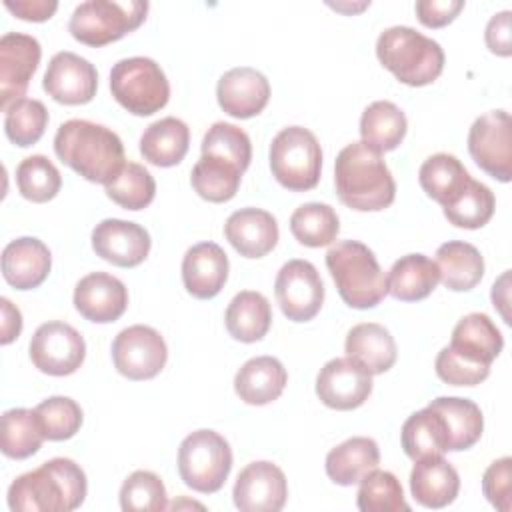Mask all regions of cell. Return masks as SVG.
<instances>
[{
  "instance_id": "6da1fadb",
  "label": "cell",
  "mask_w": 512,
  "mask_h": 512,
  "mask_svg": "<svg viewBox=\"0 0 512 512\" xmlns=\"http://www.w3.org/2000/svg\"><path fill=\"white\" fill-rule=\"evenodd\" d=\"M54 152L88 182L108 184L124 168V144L120 136L96 122L72 118L60 124L54 136Z\"/></svg>"
},
{
  "instance_id": "7a4b0ae2",
  "label": "cell",
  "mask_w": 512,
  "mask_h": 512,
  "mask_svg": "<svg viewBox=\"0 0 512 512\" xmlns=\"http://www.w3.org/2000/svg\"><path fill=\"white\" fill-rule=\"evenodd\" d=\"M84 470L70 458H52L18 476L8 488V506L14 512H70L86 498Z\"/></svg>"
},
{
  "instance_id": "3957f363",
  "label": "cell",
  "mask_w": 512,
  "mask_h": 512,
  "mask_svg": "<svg viewBox=\"0 0 512 512\" xmlns=\"http://www.w3.org/2000/svg\"><path fill=\"white\" fill-rule=\"evenodd\" d=\"M334 186L340 202L358 212L384 210L396 196V182L382 154L362 140L338 152L334 162Z\"/></svg>"
},
{
  "instance_id": "277c9868",
  "label": "cell",
  "mask_w": 512,
  "mask_h": 512,
  "mask_svg": "<svg viewBox=\"0 0 512 512\" xmlns=\"http://www.w3.org/2000/svg\"><path fill=\"white\" fill-rule=\"evenodd\" d=\"M326 266L340 298L358 310L374 308L388 294V280L374 252L358 240H340L326 252Z\"/></svg>"
},
{
  "instance_id": "5b68a950",
  "label": "cell",
  "mask_w": 512,
  "mask_h": 512,
  "mask_svg": "<svg viewBox=\"0 0 512 512\" xmlns=\"http://www.w3.org/2000/svg\"><path fill=\"white\" fill-rule=\"evenodd\" d=\"M376 56L402 84H432L444 70L442 46L410 26H390L376 40Z\"/></svg>"
},
{
  "instance_id": "8992f818",
  "label": "cell",
  "mask_w": 512,
  "mask_h": 512,
  "mask_svg": "<svg viewBox=\"0 0 512 512\" xmlns=\"http://www.w3.org/2000/svg\"><path fill=\"white\" fill-rule=\"evenodd\" d=\"M148 12L142 0H88L74 8L68 30L74 40L86 46H106L136 30Z\"/></svg>"
},
{
  "instance_id": "52a82bcc",
  "label": "cell",
  "mask_w": 512,
  "mask_h": 512,
  "mask_svg": "<svg viewBox=\"0 0 512 512\" xmlns=\"http://www.w3.org/2000/svg\"><path fill=\"white\" fill-rule=\"evenodd\" d=\"M114 100L136 116H150L162 110L170 98V84L152 58L132 56L118 60L110 70Z\"/></svg>"
},
{
  "instance_id": "ba28073f",
  "label": "cell",
  "mask_w": 512,
  "mask_h": 512,
  "mask_svg": "<svg viewBox=\"0 0 512 512\" xmlns=\"http://www.w3.org/2000/svg\"><path fill=\"white\" fill-rule=\"evenodd\" d=\"M270 170L292 192L316 188L322 172V150L316 136L304 126L282 128L270 144Z\"/></svg>"
},
{
  "instance_id": "9c48e42d",
  "label": "cell",
  "mask_w": 512,
  "mask_h": 512,
  "mask_svg": "<svg viewBox=\"0 0 512 512\" xmlns=\"http://www.w3.org/2000/svg\"><path fill=\"white\" fill-rule=\"evenodd\" d=\"M232 470V450L214 430L188 434L178 448V474L184 484L202 494L218 492Z\"/></svg>"
},
{
  "instance_id": "30bf717a",
  "label": "cell",
  "mask_w": 512,
  "mask_h": 512,
  "mask_svg": "<svg viewBox=\"0 0 512 512\" xmlns=\"http://www.w3.org/2000/svg\"><path fill=\"white\" fill-rule=\"evenodd\" d=\"M510 130V114L506 110H490L478 116L468 132V152L472 160L500 182H510L512 178Z\"/></svg>"
},
{
  "instance_id": "8fae6325",
  "label": "cell",
  "mask_w": 512,
  "mask_h": 512,
  "mask_svg": "<svg viewBox=\"0 0 512 512\" xmlns=\"http://www.w3.org/2000/svg\"><path fill=\"white\" fill-rule=\"evenodd\" d=\"M28 350L32 364L50 376L74 374L86 358V342L82 334L60 320L40 324Z\"/></svg>"
},
{
  "instance_id": "7c38bea8",
  "label": "cell",
  "mask_w": 512,
  "mask_h": 512,
  "mask_svg": "<svg viewBox=\"0 0 512 512\" xmlns=\"http://www.w3.org/2000/svg\"><path fill=\"white\" fill-rule=\"evenodd\" d=\"M112 360L116 370L128 380H150L166 366L168 348L158 330L134 324L116 334Z\"/></svg>"
},
{
  "instance_id": "4fadbf2b",
  "label": "cell",
  "mask_w": 512,
  "mask_h": 512,
  "mask_svg": "<svg viewBox=\"0 0 512 512\" xmlns=\"http://www.w3.org/2000/svg\"><path fill=\"white\" fill-rule=\"evenodd\" d=\"M276 300L284 316L292 322L312 320L324 302V284L316 266L308 260H288L274 282Z\"/></svg>"
},
{
  "instance_id": "5bb4252c",
  "label": "cell",
  "mask_w": 512,
  "mask_h": 512,
  "mask_svg": "<svg viewBox=\"0 0 512 512\" xmlns=\"http://www.w3.org/2000/svg\"><path fill=\"white\" fill-rule=\"evenodd\" d=\"M372 392V374L354 358L328 360L316 378L320 402L334 410H354L362 406Z\"/></svg>"
},
{
  "instance_id": "9a60e30c",
  "label": "cell",
  "mask_w": 512,
  "mask_h": 512,
  "mask_svg": "<svg viewBox=\"0 0 512 512\" xmlns=\"http://www.w3.org/2000/svg\"><path fill=\"white\" fill-rule=\"evenodd\" d=\"M40 42L22 32H6L0 38V106L6 110L20 100L40 64Z\"/></svg>"
},
{
  "instance_id": "2e32d148",
  "label": "cell",
  "mask_w": 512,
  "mask_h": 512,
  "mask_svg": "<svg viewBox=\"0 0 512 512\" xmlns=\"http://www.w3.org/2000/svg\"><path fill=\"white\" fill-rule=\"evenodd\" d=\"M232 496L242 512H278L286 504L288 482L276 464L258 460L240 470Z\"/></svg>"
},
{
  "instance_id": "e0dca14e",
  "label": "cell",
  "mask_w": 512,
  "mask_h": 512,
  "mask_svg": "<svg viewBox=\"0 0 512 512\" xmlns=\"http://www.w3.org/2000/svg\"><path fill=\"white\" fill-rule=\"evenodd\" d=\"M42 86L60 104H88L96 96L98 72L90 60L64 50L50 58Z\"/></svg>"
},
{
  "instance_id": "ac0fdd59",
  "label": "cell",
  "mask_w": 512,
  "mask_h": 512,
  "mask_svg": "<svg viewBox=\"0 0 512 512\" xmlns=\"http://www.w3.org/2000/svg\"><path fill=\"white\" fill-rule=\"evenodd\" d=\"M150 234L144 226L120 220L106 218L92 230V248L94 252L120 268H134L142 264L150 252Z\"/></svg>"
},
{
  "instance_id": "d6986e66",
  "label": "cell",
  "mask_w": 512,
  "mask_h": 512,
  "mask_svg": "<svg viewBox=\"0 0 512 512\" xmlns=\"http://www.w3.org/2000/svg\"><path fill=\"white\" fill-rule=\"evenodd\" d=\"M216 98L226 114L246 120L258 116L266 108L270 100V82L256 68L238 66L220 76Z\"/></svg>"
},
{
  "instance_id": "ffe728a7",
  "label": "cell",
  "mask_w": 512,
  "mask_h": 512,
  "mask_svg": "<svg viewBox=\"0 0 512 512\" xmlns=\"http://www.w3.org/2000/svg\"><path fill=\"white\" fill-rule=\"evenodd\" d=\"M74 306L90 322H116L128 308V290L108 272H90L74 288Z\"/></svg>"
},
{
  "instance_id": "44dd1931",
  "label": "cell",
  "mask_w": 512,
  "mask_h": 512,
  "mask_svg": "<svg viewBox=\"0 0 512 512\" xmlns=\"http://www.w3.org/2000/svg\"><path fill=\"white\" fill-rule=\"evenodd\" d=\"M228 256L214 242H200L182 258V282L188 294L200 300L214 298L228 280Z\"/></svg>"
},
{
  "instance_id": "7402d4cb",
  "label": "cell",
  "mask_w": 512,
  "mask_h": 512,
  "mask_svg": "<svg viewBox=\"0 0 512 512\" xmlns=\"http://www.w3.org/2000/svg\"><path fill=\"white\" fill-rule=\"evenodd\" d=\"M52 266L48 246L34 238L22 236L8 242L2 250V276L16 290H32L40 286Z\"/></svg>"
},
{
  "instance_id": "603a6c76",
  "label": "cell",
  "mask_w": 512,
  "mask_h": 512,
  "mask_svg": "<svg viewBox=\"0 0 512 512\" xmlns=\"http://www.w3.org/2000/svg\"><path fill=\"white\" fill-rule=\"evenodd\" d=\"M224 234L240 256L262 258L278 242V224L262 208H240L228 216Z\"/></svg>"
},
{
  "instance_id": "cb8c5ba5",
  "label": "cell",
  "mask_w": 512,
  "mask_h": 512,
  "mask_svg": "<svg viewBox=\"0 0 512 512\" xmlns=\"http://www.w3.org/2000/svg\"><path fill=\"white\" fill-rule=\"evenodd\" d=\"M460 490L456 468L442 456L416 460L410 472V492L414 500L426 508H444L452 504Z\"/></svg>"
},
{
  "instance_id": "d4e9b609",
  "label": "cell",
  "mask_w": 512,
  "mask_h": 512,
  "mask_svg": "<svg viewBox=\"0 0 512 512\" xmlns=\"http://www.w3.org/2000/svg\"><path fill=\"white\" fill-rule=\"evenodd\" d=\"M448 348L470 362L492 366L504 348V338L488 314L472 312L458 320Z\"/></svg>"
},
{
  "instance_id": "484cf974",
  "label": "cell",
  "mask_w": 512,
  "mask_h": 512,
  "mask_svg": "<svg viewBox=\"0 0 512 512\" xmlns=\"http://www.w3.org/2000/svg\"><path fill=\"white\" fill-rule=\"evenodd\" d=\"M288 382L286 368L274 356H256L242 364L234 376L238 398L252 406H264L280 398Z\"/></svg>"
},
{
  "instance_id": "4316f807",
  "label": "cell",
  "mask_w": 512,
  "mask_h": 512,
  "mask_svg": "<svg viewBox=\"0 0 512 512\" xmlns=\"http://www.w3.org/2000/svg\"><path fill=\"white\" fill-rule=\"evenodd\" d=\"M346 354L360 362L372 376L388 372L396 362V342L388 328L376 322H362L346 336Z\"/></svg>"
},
{
  "instance_id": "83f0119b",
  "label": "cell",
  "mask_w": 512,
  "mask_h": 512,
  "mask_svg": "<svg viewBox=\"0 0 512 512\" xmlns=\"http://www.w3.org/2000/svg\"><path fill=\"white\" fill-rule=\"evenodd\" d=\"M190 144V130L186 122L174 116L152 122L140 136V154L146 162L168 168L184 160Z\"/></svg>"
},
{
  "instance_id": "f1b7e54d",
  "label": "cell",
  "mask_w": 512,
  "mask_h": 512,
  "mask_svg": "<svg viewBox=\"0 0 512 512\" xmlns=\"http://www.w3.org/2000/svg\"><path fill=\"white\" fill-rule=\"evenodd\" d=\"M378 462L380 450L376 440L368 436H352L328 452L326 474L340 486H352L370 470L378 468Z\"/></svg>"
},
{
  "instance_id": "f546056e",
  "label": "cell",
  "mask_w": 512,
  "mask_h": 512,
  "mask_svg": "<svg viewBox=\"0 0 512 512\" xmlns=\"http://www.w3.org/2000/svg\"><path fill=\"white\" fill-rule=\"evenodd\" d=\"M436 410L446 426L448 450L460 452L472 448L484 430V416L476 402L458 396H440L428 404Z\"/></svg>"
},
{
  "instance_id": "4dcf8cb0",
  "label": "cell",
  "mask_w": 512,
  "mask_h": 512,
  "mask_svg": "<svg viewBox=\"0 0 512 512\" xmlns=\"http://www.w3.org/2000/svg\"><path fill=\"white\" fill-rule=\"evenodd\" d=\"M436 266L442 284L452 292L472 290L484 276L480 250L462 240H450L436 250Z\"/></svg>"
},
{
  "instance_id": "1f68e13d",
  "label": "cell",
  "mask_w": 512,
  "mask_h": 512,
  "mask_svg": "<svg viewBox=\"0 0 512 512\" xmlns=\"http://www.w3.org/2000/svg\"><path fill=\"white\" fill-rule=\"evenodd\" d=\"M388 280V292L402 302H416L430 296L440 282V272L434 260L424 254H406L398 258Z\"/></svg>"
},
{
  "instance_id": "d6a6232c",
  "label": "cell",
  "mask_w": 512,
  "mask_h": 512,
  "mask_svg": "<svg viewBox=\"0 0 512 512\" xmlns=\"http://www.w3.org/2000/svg\"><path fill=\"white\" fill-rule=\"evenodd\" d=\"M418 180L422 190L444 208L466 190L472 176L456 156L438 152L422 162Z\"/></svg>"
},
{
  "instance_id": "836d02e7",
  "label": "cell",
  "mask_w": 512,
  "mask_h": 512,
  "mask_svg": "<svg viewBox=\"0 0 512 512\" xmlns=\"http://www.w3.org/2000/svg\"><path fill=\"white\" fill-rule=\"evenodd\" d=\"M226 330L234 340L258 342L266 336L272 324L270 302L264 294L254 290L238 292L226 308Z\"/></svg>"
},
{
  "instance_id": "e575fe53",
  "label": "cell",
  "mask_w": 512,
  "mask_h": 512,
  "mask_svg": "<svg viewBox=\"0 0 512 512\" xmlns=\"http://www.w3.org/2000/svg\"><path fill=\"white\" fill-rule=\"evenodd\" d=\"M406 128V114L390 100L372 102L360 118L362 142L380 154L396 150L406 136Z\"/></svg>"
},
{
  "instance_id": "d590c367",
  "label": "cell",
  "mask_w": 512,
  "mask_h": 512,
  "mask_svg": "<svg viewBox=\"0 0 512 512\" xmlns=\"http://www.w3.org/2000/svg\"><path fill=\"white\" fill-rule=\"evenodd\" d=\"M402 448L408 458L422 460L428 456H442L448 452V436L442 416L432 410L424 408L406 418L400 432Z\"/></svg>"
},
{
  "instance_id": "8d00e7d4",
  "label": "cell",
  "mask_w": 512,
  "mask_h": 512,
  "mask_svg": "<svg viewBox=\"0 0 512 512\" xmlns=\"http://www.w3.org/2000/svg\"><path fill=\"white\" fill-rule=\"evenodd\" d=\"M242 174L244 170H240L234 162L220 156L202 154L192 168L190 182L200 198L220 204L236 196Z\"/></svg>"
},
{
  "instance_id": "74e56055",
  "label": "cell",
  "mask_w": 512,
  "mask_h": 512,
  "mask_svg": "<svg viewBox=\"0 0 512 512\" xmlns=\"http://www.w3.org/2000/svg\"><path fill=\"white\" fill-rule=\"evenodd\" d=\"M340 230L338 214L332 206L322 202H308L296 208L290 216L292 236L310 248L328 246L336 240Z\"/></svg>"
},
{
  "instance_id": "f35d334b",
  "label": "cell",
  "mask_w": 512,
  "mask_h": 512,
  "mask_svg": "<svg viewBox=\"0 0 512 512\" xmlns=\"http://www.w3.org/2000/svg\"><path fill=\"white\" fill-rule=\"evenodd\" d=\"M2 452L8 458L24 460L36 454L42 446L44 432L34 410L12 408L2 414Z\"/></svg>"
},
{
  "instance_id": "ab89813d",
  "label": "cell",
  "mask_w": 512,
  "mask_h": 512,
  "mask_svg": "<svg viewBox=\"0 0 512 512\" xmlns=\"http://www.w3.org/2000/svg\"><path fill=\"white\" fill-rule=\"evenodd\" d=\"M358 510L362 512H408L400 480L388 470H370L362 480L356 494Z\"/></svg>"
},
{
  "instance_id": "60d3db41",
  "label": "cell",
  "mask_w": 512,
  "mask_h": 512,
  "mask_svg": "<svg viewBox=\"0 0 512 512\" xmlns=\"http://www.w3.org/2000/svg\"><path fill=\"white\" fill-rule=\"evenodd\" d=\"M494 208H496V198L492 190L486 184L472 178L466 190L442 210L446 220L456 228L476 230L488 224V220L494 214Z\"/></svg>"
},
{
  "instance_id": "b9f144b4",
  "label": "cell",
  "mask_w": 512,
  "mask_h": 512,
  "mask_svg": "<svg viewBox=\"0 0 512 512\" xmlns=\"http://www.w3.org/2000/svg\"><path fill=\"white\" fill-rule=\"evenodd\" d=\"M16 186L26 200L42 204L60 192L62 176L48 156L32 154L18 164Z\"/></svg>"
},
{
  "instance_id": "7bdbcfd3",
  "label": "cell",
  "mask_w": 512,
  "mask_h": 512,
  "mask_svg": "<svg viewBox=\"0 0 512 512\" xmlns=\"http://www.w3.org/2000/svg\"><path fill=\"white\" fill-rule=\"evenodd\" d=\"M4 112V132L20 148L36 144L48 126V110L34 98H20Z\"/></svg>"
},
{
  "instance_id": "ee69618b",
  "label": "cell",
  "mask_w": 512,
  "mask_h": 512,
  "mask_svg": "<svg viewBox=\"0 0 512 512\" xmlns=\"http://www.w3.org/2000/svg\"><path fill=\"white\" fill-rule=\"evenodd\" d=\"M108 198L126 210L146 208L156 194V182L152 174L136 162H126L120 174L104 186Z\"/></svg>"
},
{
  "instance_id": "f6af8a7d",
  "label": "cell",
  "mask_w": 512,
  "mask_h": 512,
  "mask_svg": "<svg viewBox=\"0 0 512 512\" xmlns=\"http://www.w3.org/2000/svg\"><path fill=\"white\" fill-rule=\"evenodd\" d=\"M120 508L124 512H160L168 508L164 482L150 470L132 472L120 488Z\"/></svg>"
},
{
  "instance_id": "bcb514c9",
  "label": "cell",
  "mask_w": 512,
  "mask_h": 512,
  "mask_svg": "<svg viewBox=\"0 0 512 512\" xmlns=\"http://www.w3.org/2000/svg\"><path fill=\"white\" fill-rule=\"evenodd\" d=\"M34 412L46 440H68L82 426V408L68 396H50L42 400Z\"/></svg>"
},
{
  "instance_id": "7dc6e473",
  "label": "cell",
  "mask_w": 512,
  "mask_h": 512,
  "mask_svg": "<svg viewBox=\"0 0 512 512\" xmlns=\"http://www.w3.org/2000/svg\"><path fill=\"white\" fill-rule=\"evenodd\" d=\"M202 154L226 158L246 172L252 160V144L248 134L236 124L214 122L202 138Z\"/></svg>"
},
{
  "instance_id": "c3c4849f",
  "label": "cell",
  "mask_w": 512,
  "mask_h": 512,
  "mask_svg": "<svg viewBox=\"0 0 512 512\" xmlns=\"http://www.w3.org/2000/svg\"><path fill=\"white\" fill-rule=\"evenodd\" d=\"M434 368H436L438 378L450 386H476V384L484 382L490 374V366L470 362V360L458 356L448 346L438 352Z\"/></svg>"
},
{
  "instance_id": "681fc988",
  "label": "cell",
  "mask_w": 512,
  "mask_h": 512,
  "mask_svg": "<svg viewBox=\"0 0 512 512\" xmlns=\"http://www.w3.org/2000/svg\"><path fill=\"white\" fill-rule=\"evenodd\" d=\"M482 492L494 508L502 512H510V492H512V458L510 456L494 460L486 468L482 476Z\"/></svg>"
},
{
  "instance_id": "f907efd6",
  "label": "cell",
  "mask_w": 512,
  "mask_h": 512,
  "mask_svg": "<svg viewBox=\"0 0 512 512\" xmlns=\"http://www.w3.org/2000/svg\"><path fill=\"white\" fill-rule=\"evenodd\" d=\"M462 8V0H418L414 6L418 20L428 28H442L450 24Z\"/></svg>"
},
{
  "instance_id": "816d5d0a",
  "label": "cell",
  "mask_w": 512,
  "mask_h": 512,
  "mask_svg": "<svg viewBox=\"0 0 512 512\" xmlns=\"http://www.w3.org/2000/svg\"><path fill=\"white\" fill-rule=\"evenodd\" d=\"M510 18L512 12L510 10H502L498 14H494L488 20L486 26V46L490 52L498 54V56H510L512 54V32H510Z\"/></svg>"
},
{
  "instance_id": "f5cc1de1",
  "label": "cell",
  "mask_w": 512,
  "mask_h": 512,
  "mask_svg": "<svg viewBox=\"0 0 512 512\" xmlns=\"http://www.w3.org/2000/svg\"><path fill=\"white\" fill-rule=\"evenodd\" d=\"M4 6L22 20L32 22H44L52 18V14L58 8L56 0H4Z\"/></svg>"
},
{
  "instance_id": "db71d44e",
  "label": "cell",
  "mask_w": 512,
  "mask_h": 512,
  "mask_svg": "<svg viewBox=\"0 0 512 512\" xmlns=\"http://www.w3.org/2000/svg\"><path fill=\"white\" fill-rule=\"evenodd\" d=\"M0 308H2V336H0V342L10 344L22 332V314L8 298H0Z\"/></svg>"
},
{
  "instance_id": "11a10c76",
  "label": "cell",
  "mask_w": 512,
  "mask_h": 512,
  "mask_svg": "<svg viewBox=\"0 0 512 512\" xmlns=\"http://www.w3.org/2000/svg\"><path fill=\"white\" fill-rule=\"evenodd\" d=\"M508 278H510V274H508V270L500 276V280L498 282H494V286H492V302H494V308H498L500 310V314L504 316V320L506 322H510L508 320V312H506V304H508Z\"/></svg>"
}]
</instances>
